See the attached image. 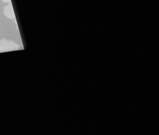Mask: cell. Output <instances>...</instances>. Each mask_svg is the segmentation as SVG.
<instances>
[{
    "instance_id": "6da1fadb",
    "label": "cell",
    "mask_w": 159,
    "mask_h": 135,
    "mask_svg": "<svg viewBox=\"0 0 159 135\" xmlns=\"http://www.w3.org/2000/svg\"><path fill=\"white\" fill-rule=\"evenodd\" d=\"M19 45L12 40L2 38L0 40V53L17 50Z\"/></svg>"
},
{
    "instance_id": "7a4b0ae2",
    "label": "cell",
    "mask_w": 159,
    "mask_h": 135,
    "mask_svg": "<svg viewBox=\"0 0 159 135\" xmlns=\"http://www.w3.org/2000/svg\"><path fill=\"white\" fill-rule=\"evenodd\" d=\"M4 14L5 16L9 19H15V14L11 2H10L9 4H7L4 7Z\"/></svg>"
},
{
    "instance_id": "3957f363",
    "label": "cell",
    "mask_w": 159,
    "mask_h": 135,
    "mask_svg": "<svg viewBox=\"0 0 159 135\" xmlns=\"http://www.w3.org/2000/svg\"><path fill=\"white\" fill-rule=\"evenodd\" d=\"M1 1L4 2H9V3L11 2V0H1Z\"/></svg>"
}]
</instances>
